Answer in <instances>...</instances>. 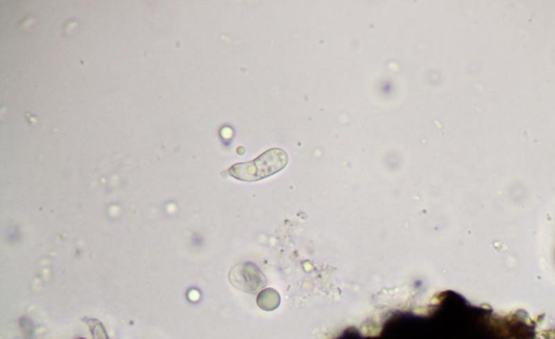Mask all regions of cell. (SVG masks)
<instances>
[{
  "mask_svg": "<svg viewBox=\"0 0 555 339\" xmlns=\"http://www.w3.org/2000/svg\"><path fill=\"white\" fill-rule=\"evenodd\" d=\"M289 162L285 150L270 148L252 161L236 163L228 169L232 177L243 182H256L266 178L284 169Z\"/></svg>",
  "mask_w": 555,
  "mask_h": 339,
  "instance_id": "cell-1",
  "label": "cell"
},
{
  "mask_svg": "<svg viewBox=\"0 0 555 339\" xmlns=\"http://www.w3.org/2000/svg\"><path fill=\"white\" fill-rule=\"evenodd\" d=\"M259 270L253 263L237 265L230 272L231 283L239 289L255 293L262 286Z\"/></svg>",
  "mask_w": 555,
  "mask_h": 339,
  "instance_id": "cell-2",
  "label": "cell"
}]
</instances>
